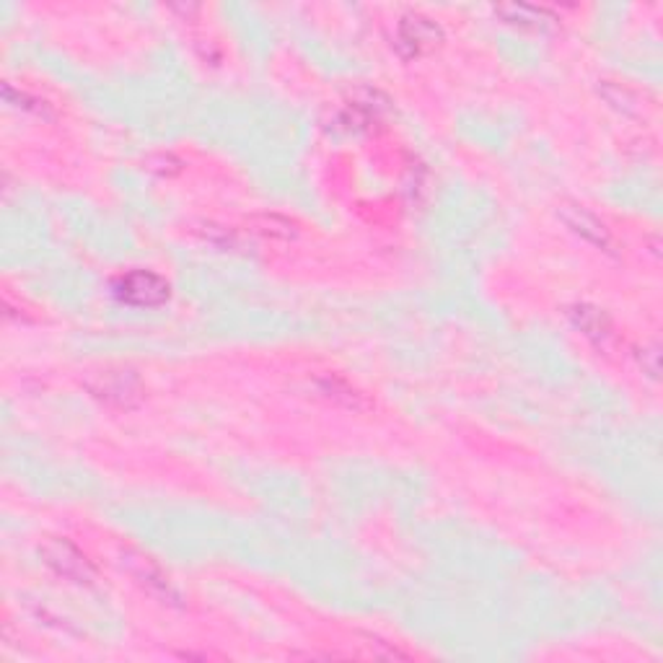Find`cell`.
<instances>
[{
	"label": "cell",
	"mask_w": 663,
	"mask_h": 663,
	"mask_svg": "<svg viewBox=\"0 0 663 663\" xmlns=\"http://www.w3.org/2000/svg\"><path fill=\"white\" fill-rule=\"evenodd\" d=\"M86 387L99 402L117 410H133L146 399L143 381L133 371H99L86 381Z\"/></svg>",
	"instance_id": "6da1fadb"
},
{
	"label": "cell",
	"mask_w": 663,
	"mask_h": 663,
	"mask_svg": "<svg viewBox=\"0 0 663 663\" xmlns=\"http://www.w3.org/2000/svg\"><path fill=\"white\" fill-rule=\"evenodd\" d=\"M39 554H42L45 565H50L52 571L63 575L67 580H73V584L78 586L97 584V571H93V565L86 560V554L80 552L76 545L67 542V539H58V537L47 539Z\"/></svg>",
	"instance_id": "7a4b0ae2"
},
{
	"label": "cell",
	"mask_w": 663,
	"mask_h": 663,
	"mask_svg": "<svg viewBox=\"0 0 663 663\" xmlns=\"http://www.w3.org/2000/svg\"><path fill=\"white\" fill-rule=\"evenodd\" d=\"M114 290H117L120 301L133 303V307H161L172 296L168 283L161 275L151 273V270L127 273L125 277H120Z\"/></svg>",
	"instance_id": "3957f363"
},
{
	"label": "cell",
	"mask_w": 663,
	"mask_h": 663,
	"mask_svg": "<svg viewBox=\"0 0 663 663\" xmlns=\"http://www.w3.org/2000/svg\"><path fill=\"white\" fill-rule=\"evenodd\" d=\"M443 42V32L425 16H404L399 22L397 47L404 58H421Z\"/></svg>",
	"instance_id": "277c9868"
},
{
	"label": "cell",
	"mask_w": 663,
	"mask_h": 663,
	"mask_svg": "<svg viewBox=\"0 0 663 663\" xmlns=\"http://www.w3.org/2000/svg\"><path fill=\"white\" fill-rule=\"evenodd\" d=\"M122 567H125V571L130 573L133 578L151 593V597L161 599L164 604H177L179 601L172 580L166 578L164 571H161L151 558H143V554L138 552H122Z\"/></svg>",
	"instance_id": "5b68a950"
},
{
	"label": "cell",
	"mask_w": 663,
	"mask_h": 663,
	"mask_svg": "<svg viewBox=\"0 0 663 663\" xmlns=\"http://www.w3.org/2000/svg\"><path fill=\"white\" fill-rule=\"evenodd\" d=\"M563 221L573 228L575 234H580L586 241L597 243V247H601V249H609V243H612V236H609L604 223H601L593 213H588L586 208L565 205Z\"/></svg>",
	"instance_id": "8992f818"
},
{
	"label": "cell",
	"mask_w": 663,
	"mask_h": 663,
	"mask_svg": "<svg viewBox=\"0 0 663 663\" xmlns=\"http://www.w3.org/2000/svg\"><path fill=\"white\" fill-rule=\"evenodd\" d=\"M316 389H320L322 397H327L329 402L340 404V408L345 410H353V412H363L368 410V399H365L361 391L350 387L345 378H337V376H322L316 378Z\"/></svg>",
	"instance_id": "52a82bcc"
},
{
	"label": "cell",
	"mask_w": 663,
	"mask_h": 663,
	"mask_svg": "<svg viewBox=\"0 0 663 663\" xmlns=\"http://www.w3.org/2000/svg\"><path fill=\"white\" fill-rule=\"evenodd\" d=\"M496 13H500L509 24L529 26V29H547V26L558 22V16L547 9H537V5H524V3L500 5V9H496Z\"/></svg>",
	"instance_id": "ba28073f"
},
{
	"label": "cell",
	"mask_w": 663,
	"mask_h": 663,
	"mask_svg": "<svg viewBox=\"0 0 663 663\" xmlns=\"http://www.w3.org/2000/svg\"><path fill=\"white\" fill-rule=\"evenodd\" d=\"M571 320L575 322V327L584 332L586 337H591V340H606L609 335H612V324H609L604 311L586 307V303H580V307L571 309Z\"/></svg>",
	"instance_id": "9c48e42d"
}]
</instances>
